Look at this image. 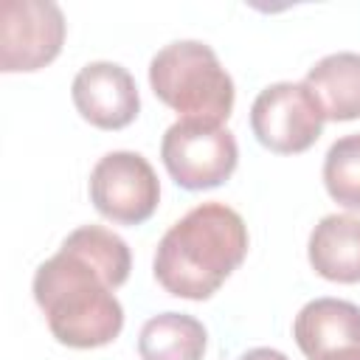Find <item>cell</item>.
<instances>
[{"label":"cell","mask_w":360,"mask_h":360,"mask_svg":"<svg viewBox=\"0 0 360 360\" xmlns=\"http://www.w3.org/2000/svg\"><path fill=\"white\" fill-rule=\"evenodd\" d=\"M149 84L166 107L191 121L225 124L233 110V79L200 39L163 45L149 62Z\"/></svg>","instance_id":"3957f363"},{"label":"cell","mask_w":360,"mask_h":360,"mask_svg":"<svg viewBox=\"0 0 360 360\" xmlns=\"http://www.w3.org/2000/svg\"><path fill=\"white\" fill-rule=\"evenodd\" d=\"M248 225L225 202L194 205L158 242L155 278L177 298L205 301L248 256Z\"/></svg>","instance_id":"7a4b0ae2"},{"label":"cell","mask_w":360,"mask_h":360,"mask_svg":"<svg viewBox=\"0 0 360 360\" xmlns=\"http://www.w3.org/2000/svg\"><path fill=\"white\" fill-rule=\"evenodd\" d=\"M304 84L318 98L326 121H354L360 118V53L338 51L318 59Z\"/></svg>","instance_id":"8fae6325"},{"label":"cell","mask_w":360,"mask_h":360,"mask_svg":"<svg viewBox=\"0 0 360 360\" xmlns=\"http://www.w3.org/2000/svg\"><path fill=\"white\" fill-rule=\"evenodd\" d=\"M323 110L304 82L267 84L250 107L256 141L276 155L307 152L323 132Z\"/></svg>","instance_id":"5b68a950"},{"label":"cell","mask_w":360,"mask_h":360,"mask_svg":"<svg viewBox=\"0 0 360 360\" xmlns=\"http://www.w3.org/2000/svg\"><path fill=\"white\" fill-rule=\"evenodd\" d=\"M160 158L169 177L186 191H205L222 186L236 163L239 146L228 127L180 118L160 141Z\"/></svg>","instance_id":"277c9868"},{"label":"cell","mask_w":360,"mask_h":360,"mask_svg":"<svg viewBox=\"0 0 360 360\" xmlns=\"http://www.w3.org/2000/svg\"><path fill=\"white\" fill-rule=\"evenodd\" d=\"M132 270L127 242L101 228L70 231L62 248L34 273V301L45 312L51 335L70 349H98L124 329L118 290Z\"/></svg>","instance_id":"6da1fadb"},{"label":"cell","mask_w":360,"mask_h":360,"mask_svg":"<svg viewBox=\"0 0 360 360\" xmlns=\"http://www.w3.org/2000/svg\"><path fill=\"white\" fill-rule=\"evenodd\" d=\"M208 346L205 326L186 312H160L141 326V360H202Z\"/></svg>","instance_id":"7c38bea8"},{"label":"cell","mask_w":360,"mask_h":360,"mask_svg":"<svg viewBox=\"0 0 360 360\" xmlns=\"http://www.w3.org/2000/svg\"><path fill=\"white\" fill-rule=\"evenodd\" d=\"M236 360H290L284 352H278V349H270V346H256V349H250V352H245V354H239Z\"/></svg>","instance_id":"5bb4252c"},{"label":"cell","mask_w":360,"mask_h":360,"mask_svg":"<svg viewBox=\"0 0 360 360\" xmlns=\"http://www.w3.org/2000/svg\"><path fill=\"white\" fill-rule=\"evenodd\" d=\"M323 186L338 205L360 211V132L343 135L329 146L323 158Z\"/></svg>","instance_id":"4fadbf2b"},{"label":"cell","mask_w":360,"mask_h":360,"mask_svg":"<svg viewBox=\"0 0 360 360\" xmlns=\"http://www.w3.org/2000/svg\"><path fill=\"white\" fill-rule=\"evenodd\" d=\"M292 338L309 360L338 349H360V307L343 298H315L298 309Z\"/></svg>","instance_id":"9c48e42d"},{"label":"cell","mask_w":360,"mask_h":360,"mask_svg":"<svg viewBox=\"0 0 360 360\" xmlns=\"http://www.w3.org/2000/svg\"><path fill=\"white\" fill-rule=\"evenodd\" d=\"M65 45V14L51 0H3L0 70L31 73L51 65Z\"/></svg>","instance_id":"52a82bcc"},{"label":"cell","mask_w":360,"mask_h":360,"mask_svg":"<svg viewBox=\"0 0 360 360\" xmlns=\"http://www.w3.org/2000/svg\"><path fill=\"white\" fill-rule=\"evenodd\" d=\"M90 202L115 225H143L160 202L158 174L138 152H107L90 172Z\"/></svg>","instance_id":"8992f818"},{"label":"cell","mask_w":360,"mask_h":360,"mask_svg":"<svg viewBox=\"0 0 360 360\" xmlns=\"http://www.w3.org/2000/svg\"><path fill=\"white\" fill-rule=\"evenodd\" d=\"M318 360H360V349H338V352H329Z\"/></svg>","instance_id":"9a60e30c"},{"label":"cell","mask_w":360,"mask_h":360,"mask_svg":"<svg viewBox=\"0 0 360 360\" xmlns=\"http://www.w3.org/2000/svg\"><path fill=\"white\" fill-rule=\"evenodd\" d=\"M79 115L98 129H124L138 118L141 96L132 73L118 62H90L70 84Z\"/></svg>","instance_id":"ba28073f"},{"label":"cell","mask_w":360,"mask_h":360,"mask_svg":"<svg viewBox=\"0 0 360 360\" xmlns=\"http://www.w3.org/2000/svg\"><path fill=\"white\" fill-rule=\"evenodd\" d=\"M307 256L312 270L338 284L360 281V217L326 214L309 233Z\"/></svg>","instance_id":"30bf717a"}]
</instances>
